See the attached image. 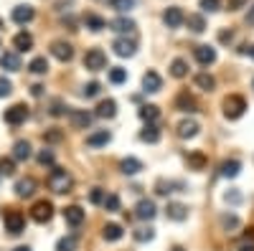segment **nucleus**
Masks as SVG:
<instances>
[{
    "mask_svg": "<svg viewBox=\"0 0 254 251\" xmlns=\"http://www.w3.org/2000/svg\"><path fill=\"white\" fill-rule=\"evenodd\" d=\"M74 185V178L69 175V170H64V167H54L51 175H49V188L56 193V196H64L69 193Z\"/></svg>",
    "mask_w": 254,
    "mask_h": 251,
    "instance_id": "1",
    "label": "nucleus"
},
{
    "mask_svg": "<svg viewBox=\"0 0 254 251\" xmlns=\"http://www.w3.org/2000/svg\"><path fill=\"white\" fill-rule=\"evenodd\" d=\"M3 223H5V231L10 236H18V234H23V228H26V218L20 211H15V208H8V211H3Z\"/></svg>",
    "mask_w": 254,
    "mask_h": 251,
    "instance_id": "2",
    "label": "nucleus"
},
{
    "mask_svg": "<svg viewBox=\"0 0 254 251\" xmlns=\"http://www.w3.org/2000/svg\"><path fill=\"white\" fill-rule=\"evenodd\" d=\"M244 112H247V101H244V97H239V94H229V97L224 99V117H226V119H239Z\"/></svg>",
    "mask_w": 254,
    "mask_h": 251,
    "instance_id": "3",
    "label": "nucleus"
},
{
    "mask_svg": "<svg viewBox=\"0 0 254 251\" xmlns=\"http://www.w3.org/2000/svg\"><path fill=\"white\" fill-rule=\"evenodd\" d=\"M84 69H87V71L107 69V53H104L102 49H89L87 53H84Z\"/></svg>",
    "mask_w": 254,
    "mask_h": 251,
    "instance_id": "4",
    "label": "nucleus"
},
{
    "mask_svg": "<svg viewBox=\"0 0 254 251\" xmlns=\"http://www.w3.org/2000/svg\"><path fill=\"white\" fill-rule=\"evenodd\" d=\"M28 119V107L26 104H13L10 109H5V124H10V127H20Z\"/></svg>",
    "mask_w": 254,
    "mask_h": 251,
    "instance_id": "5",
    "label": "nucleus"
},
{
    "mask_svg": "<svg viewBox=\"0 0 254 251\" xmlns=\"http://www.w3.org/2000/svg\"><path fill=\"white\" fill-rule=\"evenodd\" d=\"M51 216H54V205H51L49 201H38V203H33V208H31V218H33L36 223H49Z\"/></svg>",
    "mask_w": 254,
    "mask_h": 251,
    "instance_id": "6",
    "label": "nucleus"
},
{
    "mask_svg": "<svg viewBox=\"0 0 254 251\" xmlns=\"http://www.w3.org/2000/svg\"><path fill=\"white\" fill-rule=\"evenodd\" d=\"M92 119H94V114L87 112V109H69V122L76 130H89Z\"/></svg>",
    "mask_w": 254,
    "mask_h": 251,
    "instance_id": "7",
    "label": "nucleus"
},
{
    "mask_svg": "<svg viewBox=\"0 0 254 251\" xmlns=\"http://www.w3.org/2000/svg\"><path fill=\"white\" fill-rule=\"evenodd\" d=\"M51 56L59 58L61 64H66V61L74 58V46L66 44V41H54V44H51Z\"/></svg>",
    "mask_w": 254,
    "mask_h": 251,
    "instance_id": "8",
    "label": "nucleus"
},
{
    "mask_svg": "<svg viewBox=\"0 0 254 251\" xmlns=\"http://www.w3.org/2000/svg\"><path fill=\"white\" fill-rule=\"evenodd\" d=\"M135 216H137L140 221H153V218L158 216V208H155V203H153L150 198H142V201H137V205H135Z\"/></svg>",
    "mask_w": 254,
    "mask_h": 251,
    "instance_id": "9",
    "label": "nucleus"
},
{
    "mask_svg": "<svg viewBox=\"0 0 254 251\" xmlns=\"http://www.w3.org/2000/svg\"><path fill=\"white\" fill-rule=\"evenodd\" d=\"M112 49H115V53L117 56H122V58H130V56H135V51H137V44L132 38H115V44H112Z\"/></svg>",
    "mask_w": 254,
    "mask_h": 251,
    "instance_id": "10",
    "label": "nucleus"
},
{
    "mask_svg": "<svg viewBox=\"0 0 254 251\" xmlns=\"http://www.w3.org/2000/svg\"><path fill=\"white\" fill-rule=\"evenodd\" d=\"M163 23H165L168 28H181V26L186 23V15H183V10H181L178 5H173V8H168V10L163 13Z\"/></svg>",
    "mask_w": 254,
    "mask_h": 251,
    "instance_id": "11",
    "label": "nucleus"
},
{
    "mask_svg": "<svg viewBox=\"0 0 254 251\" xmlns=\"http://www.w3.org/2000/svg\"><path fill=\"white\" fill-rule=\"evenodd\" d=\"M84 218H87V213L81 211L79 205H69V208H64V221H66L69 226H81L84 223Z\"/></svg>",
    "mask_w": 254,
    "mask_h": 251,
    "instance_id": "12",
    "label": "nucleus"
},
{
    "mask_svg": "<svg viewBox=\"0 0 254 251\" xmlns=\"http://www.w3.org/2000/svg\"><path fill=\"white\" fill-rule=\"evenodd\" d=\"M193 56H196V61H198L201 66H211L216 61V49H211V46H196Z\"/></svg>",
    "mask_w": 254,
    "mask_h": 251,
    "instance_id": "13",
    "label": "nucleus"
},
{
    "mask_svg": "<svg viewBox=\"0 0 254 251\" xmlns=\"http://www.w3.org/2000/svg\"><path fill=\"white\" fill-rule=\"evenodd\" d=\"M142 89H145V92H150V94L160 92V89H163V79H160V74H158V71H147V74L142 76Z\"/></svg>",
    "mask_w": 254,
    "mask_h": 251,
    "instance_id": "14",
    "label": "nucleus"
},
{
    "mask_svg": "<svg viewBox=\"0 0 254 251\" xmlns=\"http://www.w3.org/2000/svg\"><path fill=\"white\" fill-rule=\"evenodd\" d=\"M97 117H102V119H112L115 114H117V101L115 99H102L99 104H97V112H94Z\"/></svg>",
    "mask_w": 254,
    "mask_h": 251,
    "instance_id": "15",
    "label": "nucleus"
},
{
    "mask_svg": "<svg viewBox=\"0 0 254 251\" xmlns=\"http://www.w3.org/2000/svg\"><path fill=\"white\" fill-rule=\"evenodd\" d=\"M36 185H38V183H36L33 178L18 180V183H15V196H18V198H31V196L36 193Z\"/></svg>",
    "mask_w": 254,
    "mask_h": 251,
    "instance_id": "16",
    "label": "nucleus"
},
{
    "mask_svg": "<svg viewBox=\"0 0 254 251\" xmlns=\"http://www.w3.org/2000/svg\"><path fill=\"white\" fill-rule=\"evenodd\" d=\"M165 216L171 221H186L188 218V205H183V203H168L165 205Z\"/></svg>",
    "mask_w": 254,
    "mask_h": 251,
    "instance_id": "17",
    "label": "nucleus"
},
{
    "mask_svg": "<svg viewBox=\"0 0 254 251\" xmlns=\"http://www.w3.org/2000/svg\"><path fill=\"white\" fill-rule=\"evenodd\" d=\"M176 109H181V112H196L198 104H196V99L190 97L188 92H181V94L176 97Z\"/></svg>",
    "mask_w": 254,
    "mask_h": 251,
    "instance_id": "18",
    "label": "nucleus"
},
{
    "mask_svg": "<svg viewBox=\"0 0 254 251\" xmlns=\"http://www.w3.org/2000/svg\"><path fill=\"white\" fill-rule=\"evenodd\" d=\"M33 15H36V13H33V8H31V5H18V8H13V20H15L18 26L31 23Z\"/></svg>",
    "mask_w": 254,
    "mask_h": 251,
    "instance_id": "19",
    "label": "nucleus"
},
{
    "mask_svg": "<svg viewBox=\"0 0 254 251\" xmlns=\"http://www.w3.org/2000/svg\"><path fill=\"white\" fill-rule=\"evenodd\" d=\"M140 140H142V142H147V145H155V142H160V127H158L155 122L145 124L142 132H140Z\"/></svg>",
    "mask_w": 254,
    "mask_h": 251,
    "instance_id": "20",
    "label": "nucleus"
},
{
    "mask_svg": "<svg viewBox=\"0 0 254 251\" xmlns=\"http://www.w3.org/2000/svg\"><path fill=\"white\" fill-rule=\"evenodd\" d=\"M13 46H15V51H20V53L31 51V49H33V36H31L28 31H20V33L13 38Z\"/></svg>",
    "mask_w": 254,
    "mask_h": 251,
    "instance_id": "21",
    "label": "nucleus"
},
{
    "mask_svg": "<svg viewBox=\"0 0 254 251\" xmlns=\"http://www.w3.org/2000/svg\"><path fill=\"white\" fill-rule=\"evenodd\" d=\"M0 66H3L5 71H20V58L15 51H5L3 56H0Z\"/></svg>",
    "mask_w": 254,
    "mask_h": 251,
    "instance_id": "22",
    "label": "nucleus"
},
{
    "mask_svg": "<svg viewBox=\"0 0 254 251\" xmlns=\"http://www.w3.org/2000/svg\"><path fill=\"white\" fill-rule=\"evenodd\" d=\"M110 142H112V132H107V130L92 132V135L87 137V145H89V148H102V145H110Z\"/></svg>",
    "mask_w": 254,
    "mask_h": 251,
    "instance_id": "23",
    "label": "nucleus"
},
{
    "mask_svg": "<svg viewBox=\"0 0 254 251\" xmlns=\"http://www.w3.org/2000/svg\"><path fill=\"white\" fill-rule=\"evenodd\" d=\"M198 122H193V119H183L181 124H178V137H183V140H188V137H196L198 135Z\"/></svg>",
    "mask_w": 254,
    "mask_h": 251,
    "instance_id": "24",
    "label": "nucleus"
},
{
    "mask_svg": "<svg viewBox=\"0 0 254 251\" xmlns=\"http://www.w3.org/2000/svg\"><path fill=\"white\" fill-rule=\"evenodd\" d=\"M31 157V142L28 140H18L15 145H13V160H28Z\"/></svg>",
    "mask_w": 254,
    "mask_h": 251,
    "instance_id": "25",
    "label": "nucleus"
},
{
    "mask_svg": "<svg viewBox=\"0 0 254 251\" xmlns=\"http://www.w3.org/2000/svg\"><path fill=\"white\" fill-rule=\"evenodd\" d=\"M142 167H145V165H142L137 157H125V160L120 162V170H122L125 175H137Z\"/></svg>",
    "mask_w": 254,
    "mask_h": 251,
    "instance_id": "26",
    "label": "nucleus"
},
{
    "mask_svg": "<svg viewBox=\"0 0 254 251\" xmlns=\"http://www.w3.org/2000/svg\"><path fill=\"white\" fill-rule=\"evenodd\" d=\"M102 236H104V241H120L125 236V228L120 223H107L102 228Z\"/></svg>",
    "mask_w": 254,
    "mask_h": 251,
    "instance_id": "27",
    "label": "nucleus"
},
{
    "mask_svg": "<svg viewBox=\"0 0 254 251\" xmlns=\"http://www.w3.org/2000/svg\"><path fill=\"white\" fill-rule=\"evenodd\" d=\"M84 26H87L92 33H99L102 28H107V20L99 18V15H94V13H87V15H84Z\"/></svg>",
    "mask_w": 254,
    "mask_h": 251,
    "instance_id": "28",
    "label": "nucleus"
},
{
    "mask_svg": "<svg viewBox=\"0 0 254 251\" xmlns=\"http://www.w3.org/2000/svg\"><path fill=\"white\" fill-rule=\"evenodd\" d=\"M110 28L117 31V33H132L137 26H135V20H130V18H115L110 23Z\"/></svg>",
    "mask_w": 254,
    "mask_h": 251,
    "instance_id": "29",
    "label": "nucleus"
},
{
    "mask_svg": "<svg viewBox=\"0 0 254 251\" xmlns=\"http://www.w3.org/2000/svg\"><path fill=\"white\" fill-rule=\"evenodd\" d=\"M137 114H140V119H142V122L150 124V122H155V119L160 117V109L155 107V104H142V107L137 109Z\"/></svg>",
    "mask_w": 254,
    "mask_h": 251,
    "instance_id": "30",
    "label": "nucleus"
},
{
    "mask_svg": "<svg viewBox=\"0 0 254 251\" xmlns=\"http://www.w3.org/2000/svg\"><path fill=\"white\" fill-rule=\"evenodd\" d=\"M186 162H188L190 170H203V167H206V155L198 152V150H193V152L186 155Z\"/></svg>",
    "mask_w": 254,
    "mask_h": 251,
    "instance_id": "31",
    "label": "nucleus"
},
{
    "mask_svg": "<svg viewBox=\"0 0 254 251\" xmlns=\"http://www.w3.org/2000/svg\"><path fill=\"white\" fill-rule=\"evenodd\" d=\"M186 26L193 31V33H203L206 31V20L198 13H190V15H186Z\"/></svg>",
    "mask_w": 254,
    "mask_h": 251,
    "instance_id": "32",
    "label": "nucleus"
},
{
    "mask_svg": "<svg viewBox=\"0 0 254 251\" xmlns=\"http://www.w3.org/2000/svg\"><path fill=\"white\" fill-rule=\"evenodd\" d=\"M173 188H178V191H186V185H183V183H173V180H158V183H155V193H158V196H168V193H173Z\"/></svg>",
    "mask_w": 254,
    "mask_h": 251,
    "instance_id": "33",
    "label": "nucleus"
},
{
    "mask_svg": "<svg viewBox=\"0 0 254 251\" xmlns=\"http://www.w3.org/2000/svg\"><path fill=\"white\" fill-rule=\"evenodd\" d=\"M196 87L203 89V92H214L216 89V79L211 74H206V71H201V74H196Z\"/></svg>",
    "mask_w": 254,
    "mask_h": 251,
    "instance_id": "34",
    "label": "nucleus"
},
{
    "mask_svg": "<svg viewBox=\"0 0 254 251\" xmlns=\"http://www.w3.org/2000/svg\"><path fill=\"white\" fill-rule=\"evenodd\" d=\"M242 173V162L239 160H226V162H221V175L224 178H237Z\"/></svg>",
    "mask_w": 254,
    "mask_h": 251,
    "instance_id": "35",
    "label": "nucleus"
},
{
    "mask_svg": "<svg viewBox=\"0 0 254 251\" xmlns=\"http://www.w3.org/2000/svg\"><path fill=\"white\" fill-rule=\"evenodd\" d=\"M28 71L31 74H36V76H41V74H46L49 71V61H46V56H36L31 64H28Z\"/></svg>",
    "mask_w": 254,
    "mask_h": 251,
    "instance_id": "36",
    "label": "nucleus"
},
{
    "mask_svg": "<svg viewBox=\"0 0 254 251\" xmlns=\"http://www.w3.org/2000/svg\"><path fill=\"white\" fill-rule=\"evenodd\" d=\"M188 74V64L183 58H173V64H171V76H176V79H183Z\"/></svg>",
    "mask_w": 254,
    "mask_h": 251,
    "instance_id": "37",
    "label": "nucleus"
},
{
    "mask_svg": "<svg viewBox=\"0 0 254 251\" xmlns=\"http://www.w3.org/2000/svg\"><path fill=\"white\" fill-rule=\"evenodd\" d=\"M132 236H135V241L145 244V241H153V239H155V231H153L150 226H142V228H137V231H135Z\"/></svg>",
    "mask_w": 254,
    "mask_h": 251,
    "instance_id": "38",
    "label": "nucleus"
},
{
    "mask_svg": "<svg viewBox=\"0 0 254 251\" xmlns=\"http://www.w3.org/2000/svg\"><path fill=\"white\" fill-rule=\"evenodd\" d=\"M110 8L117 10V13H127L135 8V0H110Z\"/></svg>",
    "mask_w": 254,
    "mask_h": 251,
    "instance_id": "39",
    "label": "nucleus"
},
{
    "mask_svg": "<svg viewBox=\"0 0 254 251\" xmlns=\"http://www.w3.org/2000/svg\"><path fill=\"white\" fill-rule=\"evenodd\" d=\"M221 226H224V231H237V228H239V218L234 213H224L221 216Z\"/></svg>",
    "mask_w": 254,
    "mask_h": 251,
    "instance_id": "40",
    "label": "nucleus"
},
{
    "mask_svg": "<svg viewBox=\"0 0 254 251\" xmlns=\"http://www.w3.org/2000/svg\"><path fill=\"white\" fill-rule=\"evenodd\" d=\"M110 81H112V84H125V81H127V69L112 66V69H110Z\"/></svg>",
    "mask_w": 254,
    "mask_h": 251,
    "instance_id": "41",
    "label": "nucleus"
},
{
    "mask_svg": "<svg viewBox=\"0 0 254 251\" xmlns=\"http://www.w3.org/2000/svg\"><path fill=\"white\" fill-rule=\"evenodd\" d=\"M74 249H76V239L74 236H64L56 244V251H74Z\"/></svg>",
    "mask_w": 254,
    "mask_h": 251,
    "instance_id": "42",
    "label": "nucleus"
},
{
    "mask_svg": "<svg viewBox=\"0 0 254 251\" xmlns=\"http://www.w3.org/2000/svg\"><path fill=\"white\" fill-rule=\"evenodd\" d=\"M99 92H102V84H99V81H89L87 87L81 89V97H87V99H92V97H97Z\"/></svg>",
    "mask_w": 254,
    "mask_h": 251,
    "instance_id": "43",
    "label": "nucleus"
},
{
    "mask_svg": "<svg viewBox=\"0 0 254 251\" xmlns=\"http://www.w3.org/2000/svg\"><path fill=\"white\" fill-rule=\"evenodd\" d=\"M15 173V160L13 157H3L0 160V175H13Z\"/></svg>",
    "mask_w": 254,
    "mask_h": 251,
    "instance_id": "44",
    "label": "nucleus"
},
{
    "mask_svg": "<svg viewBox=\"0 0 254 251\" xmlns=\"http://www.w3.org/2000/svg\"><path fill=\"white\" fill-rule=\"evenodd\" d=\"M89 201H92L94 205H104V201H107V193H104L102 188H92V191H89Z\"/></svg>",
    "mask_w": 254,
    "mask_h": 251,
    "instance_id": "45",
    "label": "nucleus"
},
{
    "mask_svg": "<svg viewBox=\"0 0 254 251\" xmlns=\"http://www.w3.org/2000/svg\"><path fill=\"white\" fill-rule=\"evenodd\" d=\"M201 10H203V13H216V10H221V0H201Z\"/></svg>",
    "mask_w": 254,
    "mask_h": 251,
    "instance_id": "46",
    "label": "nucleus"
},
{
    "mask_svg": "<svg viewBox=\"0 0 254 251\" xmlns=\"http://www.w3.org/2000/svg\"><path fill=\"white\" fill-rule=\"evenodd\" d=\"M104 208H107L110 213H117V211H120V198H117L115 193H110L107 201H104Z\"/></svg>",
    "mask_w": 254,
    "mask_h": 251,
    "instance_id": "47",
    "label": "nucleus"
},
{
    "mask_svg": "<svg viewBox=\"0 0 254 251\" xmlns=\"http://www.w3.org/2000/svg\"><path fill=\"white\" fill-rule=\"evenodd\" d=\"M38 162H41V165H54V150L44 148V150L38 152Z\"/></svg>",
    "mask_w": 254,
    "mask_h": 251,
    "instance_id": "48",
    "label": "nucleus"
},
{
    "mask_svg": "<svg viewBox=\"0 0 254 251\" xmlns=\"http://www.w3.org/2000/svg\"><path fill=\"white\" fill-rule=\"evenodd\" d=\"M224 201H226V203H231V205H239V203H242V193L231 188L229 193H224Z\"/></svg>",
    "mask_w": 254,
    "mask_h": 251,
    "instance_id": "49",
    "label": "nucleus"
},
{
    "mask_svg": "<svg viewBox=\"0 0 254 251\" xmlns=\"http://www.w3.org/2000/svg\"><path fill=\"white\" fill-rule=\"evenodd\" d=\"M10 92H13V84H10V79L0 76V97H8Z\"/></svg>",
    "mask_w": 254,
    "mask_h": 251,
    "instance_id": "50",
    "label": "nucleus"
},
{
    "mask_svg": "<svg viewBox=\"0 0 254 251\" xmlns=\"http://www.w3.org/2000/svg\"><path fill=\"white\" fill-rule=\"evenodd\" d=\"M66 109H69V107H64V101H61V99H56V101L51 104V114H54V117L66 114Z\"/></svg>",
    "mask_w": 254,
    "mask_h": 251,
    "instance_id": "51",
    "label": "nucleus"
},
{
    "mask_svg": "<svg viewBox=\"0 0 254 251\" xmlns=\"http://www.w3.org/2000/svg\"><path fill=\"white\" fill-rule=\"evenodd\" d=\"M61 137H64V135H61L59 130H51V132H46V135H44V140H46V142H59Z\"/></svg>",
    "mask_w": 254,
    "mask_h": 251,
    "instance_id": "52",
    "label": "nucleus"
},
{
    "mask_svg": "<svg viewBox=\"0 0 254 251\" xmlns=\"http://www.w3.org/2000/svg\"><path fill=\"white\" fill-rule=\"evenodd\" d=\"M249 3V0H229V10H239Z\"/></svg>",
    "mask_w": 254,
    "mask_h": 251,
    "instance_id": "53",
    "label": "nucleus"
},
{
    "mask_svg": "<svg viewBox=\"0 0 254 251\" xmlns=\"http://www.w3.org/2000/svg\"><path fill=\"white\" fill-rule=\"evenodd\" d=\"M231 38H234V33H231V31H221V33H219V41H221V44H229Z\"/></svg>",
    "mask_w": 254,
    "mask_h": 251,
    "instance_id": "54",
    "label": "nucleus"
},
{
    "mask_svg": "<svg viewBox=\"0 0 254 251\" xmlns=\"http://www.w3.org/2000/svg\"><path fill=\"white\" fill-rule=\"evenodd\" d=\"M31 94H33V97H44V87H41V84H33V87H31Z\"/></svg>",
    "mask_w": 254,
    "mask_h": 251,
    "instance_id": "55",
    "label": "nucleus"
},
{
    "mask_svg": "<svg viewBox=\"0 0 254 251\" xmlns=\"http://www.w3.org/2000/svg\"><path fill=\"white\" fill-rule=\"evenodd\" d=\"M239 251H254V241H244V244L239 246Z\"/></svg>",
    "mask_w": 254,
    "mask_h": 251,
    "instance_id": "56",
    "label": "nucleus"
},
{
    "mask_svg": "<svg viewBox=\"0 0 254 251\" xmlns=\"http://www.w3.org/2000/svg\"><path fill=\"white\" fill-rule=\"evenodd\" d=\"M247 23L254 26V8H249V13H247Z\"/></svg>",
    "mask_w": 254,
    "mask_h": 251,
    "instance_id": "57",
    "label": "nucleus"
},
{
    "mask_svg": "<svg viewBox=\"0 0 254 251\" xmlns=\"http://www.w3.org/2000/svg\"><path fill=\"white\" fill-rule=\"evenodd\" d=\"M13 251H31L28 246H18V249H13Z\"/></svg>",
    "mask_w": 254,
    "mask_h": 251,
    "instance_id": "58",
    "label": "nucleus"
},
{
    "mask_svg": "<svg viewBox=\"0 0 254 251\" xmlns=\"http://www.w3.org/2000/svg\"><path fill=\"white\" fill-rule=\"evenodd\" d=\"M249 56H252V58H254V46H249Z\"/></svg>",
    "mask_w": 254,
    "mask_h": 251,
    "instance_id": "59",
    "label": "nucleus"
},
{
    "mask_svg": "<svg viewBox=\"0 0 254 251\" xmlns=\"http://www.w3.org/2000/svg\"><path fill=\"white\" fill-rule=\"evenodd\" d=\"M171 251H186V249H181V246H173V249H171Z\"/></svg>",
    "mask_w": 254,
    "mask_h": 251,
    "instance_id": "60",
    "label": "nucleus"
},
{
    "mask_svg": "<svg viewBox=\"0 0 254 251\" xmlns=\"http://www.w3.org/2000/svg\"><path fill=\"white\" fill-rule=\"evenodd\" d=\"M5 28V23H3V18H0V31H3Z\"/></svg>",
    "mask_w": 254,
    "mask_h": 251,
    "instance_id": "61",
    "label": "nucleus"
},
{
    "mask_svg": "<svg viewBox=\"0 0 254 251\" xmlns=\"http://www.w3.org/2000/svg\"><path fill=\"white\" fill-rule=\"evenodd\" d=\"M252 87H254V79H252Z\"/></svg>",
    "mask_w": 254,
    "mask_h": 251,
    "instance_id": "62",
    "label": "nucleus"
}]
</instances>
